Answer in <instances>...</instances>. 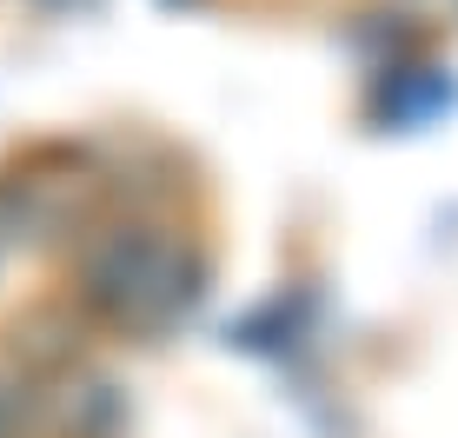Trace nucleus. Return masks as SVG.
<instances>
[{
  "instance_id": "nucleus-1",
  "label": "nucleus",
  "mask_w": 458,
  "mask_h": 438,
  "mask_svg": "<svg viewBox=\"0 0 458 438\" xmlns=\"http://www.w3.org/2000/svg\"><path fill=\"white\" fill-rule=\"evenodd\" d=\"M193 279L199 273L186 259V246H173L147 226L114 232L87 253V299L114 325H133V333H160V325L180 319L193 306Z\"/></svg>"
}]
</instances>
